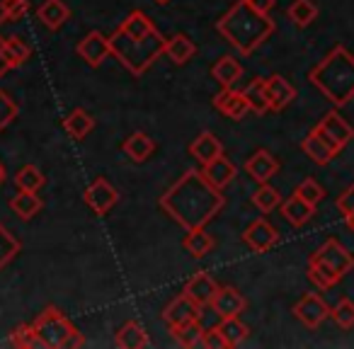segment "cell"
Wrapping results in <instances>:
<instances>
[{
  "label": "cell",
  "mask_w": 354,
  "mask_h": 349,
  "mask_svg": "<svg viewBox=\"0 0 354 349\" xmlns=\"http://www.w3.org/2000/svg\"><path fill=\"white\" fill-rule=\"evenodd\" d=\"M64 129H66V133H68L71 138H75V141H83V138L95 129V119L90 117L85 109L78 107L64 119Z\"/></svg>",
  "instance_id": "484cf974"
},
{
  "label": "cell",
  "mask_w": 354,
  "mask_h": 349,
  "mask_svg": "<svg viewBox=\"0 0 354 349\" xmlns=\"http://www.w3.org/2000/svg\"><path fill=\"white\" fill-rule=\"evenodd\" d=\"M6 182V167H3V162H0V185Z\"/></svg>",
  "instance_id": "f907efd6"
},
{
  "label": "cell",
  "mask_w": 354,
  "mask_h": 349,
  "mask_svg": "<svg viewBox=\"0 0 354 349\" xmlns=\"http://www.w3.org/2000/svg\"><path fill=\"white\" fill-rule=\"evenodd\" d=\"M189 155L194 158V160H199L204 165V162L214 160V158H218L223 153V143L218 141L216 136H214L212 131H202L197 138H194L192 143H189Z\"/></svg>",
  "instance_id": "d6986e66"
},
{
  "label": "cell",
  "mask_w": 354,
  "mask_h": 349,
  "mask_svg": "<svg viewBox=\"0 0 354 349\" xmlns=\"http://www.w3.org/2000/svg\"><path fill=\"white\" fill-rule=\"evenodd\" d=\"M286 17H289L296 27L304 30V27L315 22V17H318V6H315L313 0H294L289 6V10H286Z\"/></svg>",
  "instance_id": "f546056e"
},
{
  "label": "cell",
  "mask_w": 354,
  "mask_h": 349,
  "mask_svg": "<svg viewBox=\"0 0 354 349\" xmlns=\"http://www.w3.org/2000/svg\"><path fill=\"white\" fill-rule=\"evenodd\" d=\"M218 289H221V286L216 284V279H214L209 272H197V274L189 276V279L185 281L183 294L204 308V305H212V301H214V296H216Z\"/></svg>",
  "instance_id": "4fadbf2b"
},
{
  "label": "cell",
  "mask_w": 354,
  "mask_h": 349,
  "mask_svg": "<svg viewBox=\"0 0 354 349\" xmlns=\"http://www.w3.org/2000/svg\"><path fill=\"white\" fill-rule=\"evenodd\" d=\"M39 344L44 349H61V347H83L85 337L75 330V325L61 313L56 305H46L35 320H32Z\"/></svg>",
  "instance_id": "5b68a950"
},
{
  "label": "cell",
  "mask_w": 354,
  "mask_h": 349,
  "mask_svg": "<svg viewBox=\"0 0 354 349\" xmlns=\"http://www.w3.org/2000/svg\"><path fill=\"white\" fill-rule=\"evenodd\" d=\"M337 211L342 214V216H347L349 211H354V185L352 187H347L337 197Z\"/></svg>",
  "instance_id": "f6af8a7d"
},
{
  "label": "cell",
  "mask_w": 354,
  "mask_h": 349,
  "mask_svg": "<svg viewBox=\"0 0 354 349\" xmlns=\"http://www.w3.org/2000/svg\"><path fill=\"white\" fill-rule=\"evenodd\" d=\"M202 347L207 349H226V339H223V334L218 332V328H209L204 330V337H202Z\"/></svg>",
  "instance_id": "7bdbcfd3"
},
{
  "label": "cell",
  "mask_w": 354,
  "mask_h": 349,
  "mask_svg": "<svg viewBox=\"0 0 354 349\" xmlns=\"http://www.w3.org/2000/svg\"><path fill=\"white\" fill-rule=\"evenodd\" d=\"M248 3H250L257 12H262V15H270L277 8V0H248Z\"/></svg>",
  "instance_id": "bcb514c9"
},
{
  "label": "cell",
  "mask_w": 354,
  "mask_h": 349,
  "mask_svg": "<svg viewBox=\"0 0 354 349\" xmlns=\"http://www.w3.org/2000/svg\"><path fill=\"white\" fill-rule=\"evenodd\" d=\"M294 194H296V197L304 199V202H308V204H313V207H318V204L323 202V197H325V189L320 187V185L315 182L313 178H306L304 182H299V187L294 189Z\"/></svg>",
  "instance_id": "60d3db41"
},
{
  "label": "cell",
  "mask_w": 354,
  "mask_h": 349,
  "mask_svg": "<svg viewBox=\"0 0 354 349\" xmlns=\"http://www.w3.org/2000/svg\"><path fill=\"white\" fill-rule=\"evenodd\" d=\"M10 344H12V347H22V349H41L39 337H37L32 323L30 325H20V328L12 330Z\"/></svg>",
  "instance_id": "74e56055"
},
{
  "label": "cell",
  "mask_w": 354,
  "mask_h": 349,
  "mask_svg": "<svg viewBox=\"0 0 354 349\" xmlns=\"http://www.w3.org/2000/svg\"><path fill=\"white\" fill-rule=\"evenodd\" d=\"M279 207H281V216H284L294 228H304L306 223H308L310 218L315 216V207H313V204L304 202V199L296 197V194L286 199V202H281Z\"/></svg>",
  "instance_id": "ffe728a7"
},
{
  "label": "cell",
  "mask_w": 354,
  "mask_h": 349,
  "mask_svg": "<svg viewBox=\"0 0 354 349\" xmlns=\"http://www.w3.org/2000/svg\"><path fill=\"white\" fill-rule=\"evenodd\" d=\"M6 54L10 61V68H20L22 64H27L32 56V49L22 37H8L6 39Z\"/></svg>",
  "instance_id": "d590c367"
},
{
  "label": "cell",
  "mask_w": 354,
  "mask_h": 349,
  "mask_svg": "<svg viewBox=\"0 0 354 349\" xmlns=\"http://www.w3.org/2000/svg\"><path fill=\"white\" fill-rule=\"evenodd\" d=\"M17 114H20V107L15 104V100L0 90V131H3L6 126H10V124L17 119Z\"/></svg>",
  "instance_id": "b9f144b4"
},
{
  "label": "cell",
  "mask_w": 354,
  "mask_h": 349,
  "mask_svg": "<svg viewBox=\"0 0 354 349\" xmlns=\"http://www.w3.org/2000/svg\"><path fill=\"white\" fill-rule=\"evenodd\" d=\"M78 56L90 66V68H100L102 61L112 54L109 49V37H104L102 32H88V35L80 39V44L75 46Z\"/></svg>",
  "instance_id": "7c38bea8"
},
{
  "label": "cell",
  "mask_w": 354,
  "mask_h": 349,
  "mask_svg": "<svg viewBox=\"0 0 354 349\" xmlns=\"http://www.w3.org/2000/svg\"><path fill=\"white\" fill-rule=\"evenodd\" d=\"M216 32L241 56H250L257 46L270 39V35L274 32V20L257 12L248 0H236V6L216 22Z\"/></svg>",
  "instance_id": "7a4b0ae2"
},
{
  "label": "cell",
  "mask_w": 354,
  "mask_h": 349,
  "mask_svg": "<svg viewBox=\"0 0 354 349\" xmlns=\"http://www.w3.org/2000/svg\"><path fill=\"white\" fill-rule=\"evenodd\" d=\"M10 209L22 221H30V218H35L41 211V197L37 192H17L10 199Z\"/></svg>",
  "instance_id": "83f0119b"
},
{
  "label": "cell",
  "mask_w": 354,
  "mask_h": 349,
  "mask_svg": "<svg viewBox=\"0 0 354 349\" xmlns=\"http://www.w3.org/2000/svg\"><path fill=\"white\" fill-rule=\"evenodd\" d=\"M162 54H165L172 64L185 66L197 54V46H194V41L189 39L187 35H175V37H170V39H165V51H162Z\"/></svg>",
  "instance_id": "d4e9b609"
},
{
  "label": "cell",
  "mask_w": 354,
  "mask_h": 349,
  "mask_svg": "<svg viewBox=\"0 0 354 349\" xmlns=\"http://www.w3.org/2000/svg\"><path fill=\"white\" fill-rule=\"evenodd\" d=\"M243 66L236 61V56H221L216 64L212 66V78L216 80L221 88H233L241 80Z\"/></svg>",
  "instance_id": "cb8c5ba5"
},
{
  "label": "cell",
  "mask_w": 354,
  "mask_h": 349,
  "mask_svg": "<svg viewBox=\"0 0 354 349\" xmlns=\"http://www.w3.org/2000/svg\"><path fill=\"white\" fill-rule=\"evenodd\" d=\"M308 279L313 281L318 289H333L335 284H339V276L335 274V272H330V270H325V267H320V265H315V262H308Z\"/></svg>",
  "instance_id": "f35d334b"
},
{
  "label": "cell",
  "mask_w": 354,
  "mask_h": 349,
  "mask_svg": "<svg viewBox=\"0 0 354 349\" xmlns=\"http://www.w3.org/2000/svg\"><path fill=\"white\" fill-rule=\"evenodd\" d=\"M214 107L221 114H226L228 119H233V122H241L250 112L243 90H233V88H223L218 95H214Z\"/></svg>",
  "instance_id": "e0dca14e"
},
{
  "label": "cell",
  "mask_w": 354,
  "mask_h": 349,
  "mask_svg": "<svg viewBox=\"0 0 354 349\" xmlns=\"http://www.w3.org/2000/svg\"><path fill=\"white\" fill-rule=\"evenodd\" d=\"M218 332L223 334V339H226L228 347H238V344H243L248 339V334H250V330H248V325L243 323L241 318H221V323L216 325Z\"/></svg>",
  "instance_id": "4dcf8cb0"
},
{
  "label": "cell",
  "mask_w": 354,
  "mask_h": 349,
  "mask_svg": "<svg viewBox=\"0 0 354 349\" xmlns=\"http://www.w3.org/2000/svg\"><path fill=\"white\" fill-rule=\"evenodd\" d=\"M243 95H245L250 112H255V114L272 112V109H270V100H267V93H265V78H255L245 90H243Z\"/></svg>",
  "instance_id": "1f68e13d"
},
{
  "label": "cell",
  "mask_w": 354,
  "mask_h": 349,
  "mask_svg": "<svg viewBox=\"0 0 354 349\" xmlns=\"http://www.w3.org/2000/svg\"><path fill=\"white\" fill-rule=\"evenodd\" d=\"M30 10V0H8V20H20Z\"/></svg>",
  "instance_id": "ee69618b"
},
{
  "label": "cell",
  "mask_w": 354,
  "mask_h": 349,
  "mask_svg": "<svg viewBox=\"0 0 354 349\" xmlns=\"http://www.w3.org/2000/svg\"><path fill=\"white\" fill-rule=\"evenodd\" d=\"M252 204H255L262 214H270L281 204V194L265 182V185H260V189H257L255 194H252Z\"/></svg>",
  "instance_id": "8d00e7d4"
},
{
  "label": "cell",
  "mask_w": 354,
  "mask_h": 349,
  "mask_svg": "<svg viewBox=\"0 0 354 349\" xmlns=\"http://www.w3.org/2000/svg\"><path fill=\"white\" fill-rule=\"evenodd\" d=\"M109 49L112 56L133 75H143L165 51V37L158 32V27L153 32L143 37H133L129 32H124L122 27L112 32L109 37Z\"/></svg>",
  "instance_id": "277c9868"
},
{
  "label": "cell",
  "mask_w": 354,
  "mask_h": 349,
  "mask_svg": "<svg viewBox=\"0 0 354 349\" xmlns=\"http://www.w3.org/2000/svg\"><path fill=\"white\" fill-rule=\"evenodd\" d=\"M22 245L3 223H0V270H6L17 255H20Z\"/></svg>",
  "instance_id": "e575fe53"
},
{
  "label": "cell",
  "mask_w": 354,
  "mask_h": 349,
  "mask_svg": "<svg viewBox=\"0 0 354 349\" xmlns=\"http://www.w3.org/2000/svg\"><path fill=\"white\" fill-rule=\"evenodd\" d=\"M156 3H160V6H167V3H170V0H156Z\"/></svg>",
  "instance_id": "816d5d0a"
},
{
  "label": "cell",
  "mask_w": 354,
  "mask_h": 349,
  "mask_svg": "<svg viewBox=\"0 0 354 349\" xmlns=\"http://www.w3.org/2000/svg\"><path fill=\"white\" fill-rule=\"evenodd\" d=\"M8 22V0H0V25Z\"/></svg>",
  "instance_id": "c3c4849f"
},
{
  "label": "cell",
  "mask_w": 354,
  "mask_h": 349,
  "mask_svg": "<svg viewBox=\"0 0 354 349\" xmlns=\"http://www.w3.org/2000/svg\"><path fill=\"white\" fill-rule=\"evenodd\" d=\"M158 207L185 231H197L221 214V209L226 207V197L221 189L212 187L204 180L202 170H187L162 194Z\"/></svg>",
  "instance_id": "6da1fadb"
},
{
  "label": "cell",
  "mask_w": 354,
  "mask_h": 349,
  "mask_svg": "<svg viewBox=\"0 0 354 349\" xmlns=\"http://www.w3.org/2000/svg\"><path fill=\"white\" fill-rule=\"evenodd\" d=\"M315 129H318L320 136H323L325 141L333 146L335 153H339L354 138V129L349 126V124L344 122L337 112H328L323 119H320V124Z\"/></svg>",
  "instance_id": "52a82bcc"
},
{
  "label": "cell",
  "mask_w": 354,
  "mask_h": 349,
  "mask_svg": "<svg viewBox=\"0 0 354 349\" xmlns=\"http://www.w3.org/2000/svg\"><path fill=\"white\" fill-rule=\"evenodd\" d=\"M265 93L270 100L272 112H281L296 100V88L284 78V75H270L265 78Z\"/></svg>",
  "instance_id": "9a60e30c"
},
{
  "label": "cell",
  "mask_w": 354,
  "mask_h": 349,
  "mask_svg": "<svg viewBox=\"0 0 354 349\" xmlns=\"http://www.w3.org/2000/svg\"><path fill=\"white\" fill-rule=\"evenodd\" d=\"M308 262H315V265L335 272L339 279H344V276L354 270V255L337 240V238H330V240H325L323 245H320L318 250L310 255Z\"/></svg>",
  "instance_id": "8992f818"
},
{
  "label": "cell",
  "mask_w": 354,
  "mask_h": 349,
  "mask_svg": "<svg viewBox=\"0 0 354 349\" xmlns=\"http://www.w3.org/2000/svg\"><path fill=\"white\" fill-rule=\"evenodd\" d=\"M294 315L306 325V328H320L330 318V308L318 294H304L294 303Z\"/></svg>",
  "instance_id": "ba28073f"
},
{
  "label": "cell",
  "mask_w": 354,
  "mask_h": 349,
  "mask_svg": "<svg viewBox=\"0 0 354 349\" xmlns=\"http://www.w3.org/2000/svg\"><path fill=\"white\" fill-rule=\"evenodd\" d=\"M301 148H304V153L315 162V165H328V162L333 160L335 155H337V153L333 151V146H330V143L325 141L323 136H320L318 129H313V131H310L308 136L304 138Z\"/></svg>",
  "instance_id": "7402d4cb"
},
{
  "label": "cell",
  "mask_w": 354,
  "mask_h": 349,
  "mask_svg": "<svg viewBox=\"0 0 354 349\" xmlns=\"http://www.w3.org/2000/svg\"><path fill=\"white\" fill-rule=\"evenodd\" d=\"M10 70V61H8V54H6V39L0 37V78Z\"/></svg>",
  "instance_id": "7dc6e473"
},
{
  "label": "cell",
  "mask_w": 354,
  "mask_h": 349,
  "mask_svg": "<svg viewBox=\"0 0 354 349\" xmlns=\"http://www.w3.org/2000/svg\"><path fill=\"white\" fill-rule=\"evenodd\" d=\"M245 296L238 289H233V286H221L212 301L214 313H218L221 318H236V315H241L245 310Z\"/></svg>",
  "instance_id": "ac0fdd59"
},
{
  "label": "cell",
  "mask_w": 354,
  "mask_h": 349,
  "mask_svg": "<svg viewBox=\"0 0 354 349\" xmlns=\"http://www.w3.org/2000/svg\"><path fill=\"white\" fill-rule=\"evenodd\" d=\"M308 80L335 107H342L354 97V56L337 44L315 68H310Z\"/></svg>",
  "instance_id": "3957f363"
},
{
  "label": "cell",
  "mask_w": 354,
  "mask_h": 349,
  "mask_svg": "<svg viewBox=\"0 0 354 349\" xmlns=\"http://www.w3.org/2000/svg\"><path fill=\"white\" fill-rule=\"evenodd\" d=\"M199 315H202V305H197L185 294L175 296V299L165 305V310H162V320H165V325L170 330L180 328V325L189 323V320H199Z\"/></svg>",
  "instance_id": "8fae6325"
},
{
  "label": "cell",
  "mask_w": 354,
  "mask_h": 349,
  "mask_svg": "<svg viewBox=\"0 0 354 349\" xmlns=\"http://www.w3.org/2000/svg\"><path fill=\"white\" fill-rule=\"evenodd\" d=\"M330 318L342 330H352L354 328V301L339 299V303L335 305V308H330Z\"/></svg>",
  "instance_id": "ab89813d"
},
{
  "label": "cell",
  "mask_w": 354,
  "mask_h": 349,
  "mask_svg": "<svg viewBox=\"0 0 354 349\" xmlns=\"http://www.w3.org/2000/svg\"><path fill=\"white\" fill-rule=\"evenodd\" d=\"M83 199H85V204L97 214V216H104V214H109L114 207H117L119 192L104 178H97L88 189H85Z\"/></svg>",
  "instance_id": "9c48e42d"
},
{
  "label": "cell",
  "mask_w": 354,
  "mask_h": 349,
  "mask_svg": "<svg viewBox=\"0 0 354 349\" xmlns=\"http://www.w3.org/2000/svg\"><path fill=\"white\" fill-rule=\"evenodd\" d=\"M245 172L250 175L252 180H255V182L265 185V182H270V180L274 178L277 172H279V160H277L270 151L260 148V151H255L245 160Z\"/></svg>",
  "instance_id": "2e32d148"
},
{
  "label": "cell",
  "mask_w": 354,
  "mask_h": 349,
  "mask_svg": "<svg viewBox=\"0 0 354 349\" xmlns=\"http://www.w3.org/2000/svg\"><path fill=\"white\" fill-rule=\"evenodd\" d=\"M37 17L49 30H61L71 20V10L64 0H44L39 6V10H37Z\"/></svg>",
  "instance_id": "44dd1931"
},
{
  "label": "cell",
  "mask_w": 354,
  "mask_h": 349,
  "mask_svg": "<svg viewBox=\"0 0 354 349\" xmlns=\"http://www.w3.org/2000/svg\"><path fill=\"white\" fill-rule=\"evenodd\" d=\"M202 175H204V180L212 185V187H216V189H221V192H223V189H226L228 185L236 180L238 167L233 165V162L221 153V155L214 158V160L204 162V165H202Z\"/></svg>",
  "instance_id": "5bb4252c"
},
{
  "label": "cell",
  "mask_w": 354,
  "mask_h": 349,
  "mask_svg": "<svg viewBox=\"0 0 354 349\" xmlns=\"http://www.w3.org/2000/svg\"><path fill=\"white\" fill-rule=\"evenodd\" d=\"M170 332H172V337L177 339V344H180V347H187V349L202 347L204 328H202V323H199V320H189V323L180 325V328L170 330Z\"/></svg>",
  "instance_id": "d6a6232c"
},
{
  "label": "cell",
  "mask_w": 354,
  "mask_h": 349,
  "mask_svg": "<svg viewBox=\"0 0 354 349\" xmlns=\"http://www.w3.org/2000/svg\"><path fill=\"white\" fill-rule=\"evenodd\" d=\"M44 175L37 170L35 165H22L20 170L15 172V185L20 192H39L44 187Z\"/></svg>",
  "instance_id": "836d02e7"
},
{
  "label": "cell",
  "mask_w": 354,
  "mask_h": 349,
  "mask_svg": "<svg viewBox=\"0 0 354 349\" xmlns=\"http://www.w3.org/2000/svg\"><path fill=\"white\" fill-rule=\"evenodd\" d=\"M243 243H245L252 252L262 255V252L272 250V247L279 243V233H277V228L270 226L265 218H255V221L243 231Z\"/></svg>",
  "instance_id": "30bf717a"
},
{
  "label": "cell",
  "mask_w": 354,
  "mask_h": 349,
  "mask_svg": "<svg viewBox=\"0 0 354 349\" xmlns=\"http://www.w3.org/2000/svg\"><path fill=\"white\" fill-rule=\"evenodd\" d=\"M183 247L192 257L202 260V257H207L209 252L214 250V238L209 236L204 228H197V231H187V236H185V240H183Z\"/></svg>",
  "instance_id": "f1b7e54d"
},
{
  "label": "cell",
  "mask_w": 354,
  "mask_h": 349,
  "mask_svg": "<svg viewBox=\"0 0 354 349\" xmlns=\"http://www.w3.org/2000/svg\"><path fill=\"white\" fill-rule=\"evenodd\" d=\"M122 148L133 162H143V160H148V155H151L153 151H156V143H153V138L148 136V133L136 131L124 141Z\"/></svg>",
  "instance_id": "4316f807"
},
{
  "label": "cell",
  "mask_w": 354,
  "mask_h": 349,
  "mask_svg": "<svg viewBox=\"0 0 354 349\" xmlns=\"http://www.w3.org/2000/svg\"><path fill=\"white\" fill-rule=\"evenodd\" d=\"M344 221H347V226H349V228H352V231H354V211H349L347 216H344Z\"/></svg>",
  "instance_id": "681fc988"
},
{
  "label": "cell",
  "mask_w": 354,
  "mask_h": 349,
  "mask_svg": "<svg viewBox=\"0 0 354 349\" xmlns=\"http://www.w3.org/2000/svg\"><path fill=\"white\" fill-rule=\"evenodd\" d=\"M114 344L122 349H143L151 344V339H148V332L136 323V320H129V323H124L122 328L117 330Z\"/></svg>",
  "instance_id": "603a6c76"
}]
</instances>
